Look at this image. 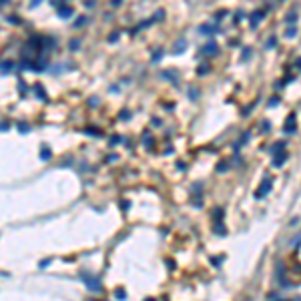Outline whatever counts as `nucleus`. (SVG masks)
I'll use <instances>...</instances> for the list:
<instances>
[{
	"label": "nucleus",
	"mask_w": 301,
	"mask_h": 301,
	"mask_svg": "<svg viewBox=\"0 0 301 301\" xmlns=\"http://www.w3.org/2000/svg\"><path fill=\"white\" fill-rule=\"evenodd\" d=\"M277 44V40L275 38H269V42H267V48H271V46H275Z\"/></svg>",
	"instance_id": "9"
},
{
	"label": "nucleus",
	"mask_w": 301,
	"mask_h": 301,
	"mask_svg": "<svg viewBox=\"0 0 301 301\" xmlns=\"http://www.w3.org/2000/svg\"><path fill=\"white\" fill-rule=\"evenodd\" d=\"M287 157H289L287 153H275V155H273V167H281V165L287 161Z\"/></svg>",
	"instance_id": "1"
},
{
	"label": "nucleus",
	"mask_w": 301,
	"mask_h": 301,
	"mask_svg": "<svg viewBox=\"0 0 301 301\" xmlns=\"http://www.w3.org/2000/svg\"><path fill=\"white\" fill-rule=\"evenodd\" d=\"M295 34H297V28H295V26H291V28H287V32H285V36H287V38H293Z\"/></svg>",
	"instance_id": "5"
},
{
	"label": "nucleus",
	"mask_w": 301,
	"mask_h": 301,
	"mask_svg": "<svg viewBox=\"0 0 301 301\" xmlns=\"http://www.w3.org/2000/svg\"><path fill=\"white\" fill-rule=\"evenodd\" d=\"M215 50H217L215 44H209V46H207V52H215Z\"/></svg>",
	"instance_id": "10"
},
{
	"label": "nucleus",
	"mask_w": 301,
	"mask_h": 301,
	"mask_svg": "<svg viewBox=\"0 0 301 301\" xmlns=\"http://www.w3.org/2000/svg\"><path fill=\"white\" fill-rule=\"evenodd\" d=\"M283 147H285V143H277V145H273V149H271V153L275 155V153H277V151H281Z\"/></svg>",
	"instance_id": "6"
},
{
	"label": "nucleus",
	"mask_w": 301,
	"mask_h": 301,
	"mask_svg": "<svg viewBox=\"0 0 301 301\" xmlns=\"http://www.w3.org/2000/svg\"><path fill=\"white\" fill-rule=\"evenodd\" d=\"M277 102H279V96H275V98H271V100H269V106H271V109H273V106H275V104H277Z\"/></svg>",
	"instance_id": "7"
},
{
	"label": "nucleus",
	"mask_w": 301,
	"mask_h": 301,
	"mask_svg": "<svg viewBox=\"0 0 301 301\" xmlns=\"http://www.w3.org/2000/svg\"><path fill=\"white\" fill-rule=\"evenodd\" d=\"M263 16H265V12H263V10H259V12H253V14H251V26H257V22L261 20V18H263Z\"/></svg>",
	"instance_id": "4"
},
{
	"label": "nucleus",
	"mask_w": 301,
	"mask_h": 301,
	"mask_svg": "<svg viewBox=\"0 0 301 301\" xmlns=\"http://www.w3.org/2000/svg\"><path fill=\"white\" fill-rule=\"evenodd\" d=\"M60 16H70V10H68V8H62V10H60Z\"/></svg>",
	"instance_id": "8"
},
{
	"label": "nucleus",
	"mask_w": 301,
	"mask_h": 301,
	"mask_svg": "<svg viewBox=\"0 0 301 301\" xmlns=\"http://www.w3.org/2000/svg\"><path fill=\"white\" fill-rule=\"evenodd\" d=\"M285 132H295V115H291L289 119H287V125L283 127Z\"/></svg>",
	"instance_id": "3"
},
{
	"label": "nucleus",
	"mask_w": 301,
	"mask_h": 301,
	"mask_svg": "<svg viewBox=\"0 0 301 301\" xmlns=\"http://www.w3.org/2000/svg\"><path fill=\"white\" fill-rule=\"evenodd\" d=\"M269 189H271V179L267 177V179L263 181V185H261V189H259L257 193H255V197H263V195H267V193H269Z\"/></svg>",
	"instance_id": "2"
}]
</instances>
